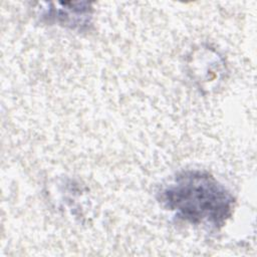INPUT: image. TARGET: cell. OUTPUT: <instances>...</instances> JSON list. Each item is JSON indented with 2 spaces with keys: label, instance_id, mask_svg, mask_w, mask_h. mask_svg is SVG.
I'll list each match as a JSON object with an SVG mask.
<instances>
[{
  "label": "cell",
  "instance_id": "1",
  "mask_svg": "<svg viewBox=\"0 0 257 257\" xmlns=\"http://www.w3.org/2000/svg\"><path fill=\"white\" fill-rule=\"evenodd\" d=\"M161 205L190 224L222 228L233 214V195L211 174L183 171L158 193Z\"/></svg>",
  "mask_w": 257,
  "mask_h": 257
},
{
  "label": "cell",
  "instance_id": "2",
  "mask_svg": "<svg viewBox=\"0 0 257 257\" xmlns=\"http://www.w3.org/2000/svg\"><path fill=\"white\" fill-rule=\"evenodd\" d=\"M54 4V3H53ZM46 8L42 18L47 23H56L73 30L83 31L91 24L93 9L88 2H59V6ZM55 5V4H54Z\"/></svg>",
  "mask_w": 257,
  "mask_h": 257
}]
</instances>
